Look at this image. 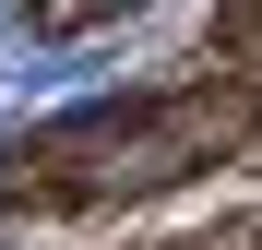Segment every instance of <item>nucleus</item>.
I'll return each mask as SVG.
<instances>
[{"instance_id":"nucleus-1","label":"nucleus","mask_w":262,"mask_h":250,"mask_svg":"<svg viewBox=\"0 0 262 250\" xmlns=\"http://www.w3.org/2000/svg\"><path fill=\"white\" fill-rule=\"evenodd\" d=\"M250 131H262L250 72L143 83V96H107V107H72L48 131H24L0 155V202H143V191H179L203 167H227Z\"/></svg>"},{"instance_id":"nucleus-2","label":"nucleus","mask_w":262,"mask_h":250,"mask_svg":"<svg viewBox=\"0 0 262 250\" xmlns=\"http://www.w3.org/2000/svg\"><path fill=\"white\" fill-rule=\"evenodd\" d=\"M131 12V0H36V24H48V36H72V24H119Z\"/></svg>"}]
</instances>
